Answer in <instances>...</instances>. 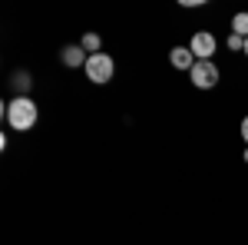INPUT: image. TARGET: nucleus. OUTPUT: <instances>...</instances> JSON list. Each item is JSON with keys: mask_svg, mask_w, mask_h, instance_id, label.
Wrapping results in <instances>:
<instances>
[{"mask_svg": "<svg viewBox=\"0 0 248 245\" xmlns=\"http://www.w3.org/2000/svg\"><path fill=\"white\" fill-rule=\"evenodd\" d=\"M3 119H7V126H10V130L27 132V130H33V126H37L40 110H37V103H33L30 96H14L10 103H3Z\"/></svg>", "mask_w": 248, "mask_h": 245, "instance_id": "1", "label": "nucleus"}, {"mask_svg": "<svg viewBox=\"0 0 248 245\" xmlns=\"http://www.w3.org/2000/svg\"><path fill=\"white\" fill-rule=\"evenodd\" d=\"M83 73H86V80H90V83H96V86H106V83L113 80V73H116V60L109 57V53H93V57L86 60Z\"/></svg>", "mask_w": 248, "mask_h": 245, "instance_id": "2", "label": "nucleus"}, {"mask_svg": "<svg viewBox=\"0 0 248 245\" xmlns=\"http://www.w3.org/2000/svg\"><path fill=\"white\" fill-rule=\"evenodd\" d=\"M189 80L195 90H215L222 80V70L215 66V60H195V66L189 70Z\"/></svg>", "mask_w": 248, "mask_h": 245, "instance_id": "3", "label": "nucleus"}, {"mask_svg": "<svg viewBox=\"0 0 248 245\" xmlns=\"http://www.w3.org/2000/svg\"><path fill=\"white\" fill-rule=\"evenodd\" d=\"M189 50L195 53V60H212L215 50H218V40H215V33H209V30H199V33H192Z\"/></svg>", "mask_w": 248, "mask_h": 245, "instance_id": "4", "label": "nucleus"}, {"mask_svg": "<svg viewBox=\"0 0 248 245\" xmlns=\"http://www.w3.org/2000/svg\"><path fill=\"white\" fill-rule=\"evenodd\" d=\"M86 60H90V53L83 50V47H73V43H66L63 50H60V63L63 66H70V70H79V66H86Z\"/></svg>", "mask_w": 248, "mask_h": 245, "instance_id": "5", "label": "nucleus"}, {"mask_svg": "<svg viewBox=\"0 0 248 245\" xmlns=\"http://www.w3.org/2000/svg\"><path fill=\"white\" fill-rule=\"evenodd\" d=\"M169 63L179 70V73H189L192 66H195V53H192L189 47H172L169 50Z\"/></svg>", "mask_w": 248, "mask_h": 245, "instance_id": "6", "label": "nucleus"}, {"mask_svg": "<svg viewBox=\"0 0 248 245\" xmlns=\"http://www.w3.org/2000/svg\"><path fill=\"white\" fill-rule=\"evenodd\" d=\"M10 86H14V93H17V96H27V93H30V86H33V76L27 73V70H17V73L10 76Z\"/></svg>", "mask_w": 248, "mask_h": 245, "instance_id": "7", "label": "nucleus"}, {"mask_svg": "<svg viewBox=\"0 0 248 245\" xmlns=\"http://www.w3.org/2000/svg\"><path fill=\"white\" fill-rule=\"evenodd\" d=\"M79 47H83L90 57H93V53H103V37H99V33H83Z\"/></svg>", "mask_w": 248, "mask_h": 245, "instance_id": "8", "label": "nucleus"}, {"mask_svg": "<svg viewBox=\"0 0 248 245\" xmlns=\"http://www.w3.org/2000/svg\"><path fill=\"white\" fill-rule=\"evenodd\" d=\"M232 33H238V37L248 40V10H242V14L232 17Z\"/></svg>", "mask_w": 248, "mask_h": 245, "instance_id": "9", "label": "nucleus"}, {"mask_svg": "<svg viewBox=\"0 0 248 245\" xmlns=\"http://www.w3.org/2000/svg\"><path fill=\"white\" fill-rule=\"evenodd\" d=\"M229 50H245V37H238V33H229Z\"/></svg>", "mask_w": 248, "mask_h": 245, "instance_id": "10", "label": "nucleus"}, {"mask_svg": "<svg viewBox=\"0 0 248 245\" xmlns=\"http://www.w3.org/2000/svg\"><path fill=\"white\" fill-rule=\"evenodd\" d=\"M238 132H242V139H245V146H248V116L242 119V126H238Z\"/></svg>", "mask_w": 248, "mask_h": 245, "instance_id": "11", "label": "nucleus"}, {"mask_svg": "<svg viewBox=\"0 0 248 245\" xmlns=\"http://www.w3.org/2000/svg\"><path fill=\"white\" fill-rule=\"evenodd\" d=\"M242 53H245V57H248V40H245V50H242Z\"/></svg>", "mask_w": 248, "mask_h": 245, "instance_id": "12", "label": "nucleus"}, {"mask_svg": "<svg viewBox=\"0 0 248 245\" xmlns=\"http://www.w3.org/2000/svg\"><path fill=\"white\" fill-rule=\"evenodd\" d=\"M245 163H248V146H245Z\"/></svg>", "mask_w": 248, "mask_h": 245, "instance_id": "13", "label": "nucleus"}]
</instances>
